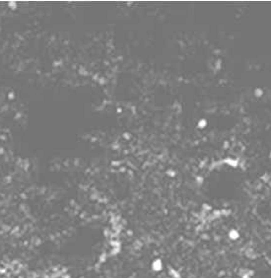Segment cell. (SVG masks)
<instances>
[{
    "label": "cell",
    "instance_id": "cell-1",
    "mask_svg": "<svg viewBox=\"0 0 271 278\" xmlns=\"http://www.w3.org/2000/svg\"><path fill=\"white\" fill-rule=\"evenodd\" d=\"M151 267H152V270L155 272H161L163 268H164V262L162 259H156L152 261L151 263Z\"/></svg>",
    "mask_w": 271,
    "mask_h": 278
},
{
    "label": "cell",
    "instance_id": "cell-2",
    "mask_svg": "<svg viewBox=\"0 0 271 278\" xmlns=\"http://www.w3.org/2000/svg\"><path fill=\"white\" fill-rule=\"evenodd\" d=\"M228 238L233 242H236L241 238V233L238 229H231L228 232Z\"/></svg>",
    "mask_w": 271,
    "mask_h": 278
}]
</instances>
